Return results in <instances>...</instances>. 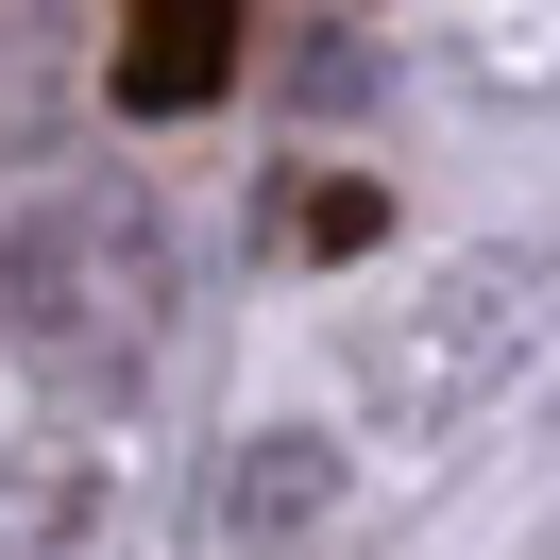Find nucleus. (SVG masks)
<instances>
[{"instance_id": "1", "label": "nucleus", "mask_w": 560, "mask_h": 560, "mask_svg": "<svg viewBox=\"0 0 560 560\" xmlns=\"http://www.w3.org/2000/svg\"><path fill=\"white\" fill-rule=\"evenodd\" d=\"M255 51V0H119V103L137 119H205Z\"/></svg>"}, {"instance_id": "2", "label": "nucleus", "mask_w": 560, "mask_h": 560, "mask_svg": "<svg viewBox=\"0 0 560 560\" xmlns=\"http://www.w3.org/2000/svg\"><path fill=\"white\" fill-rule=\"evenodd\" d=\"M357 238H390L374 187H306V255H357Z\"/></svg>"}]
</instances>
